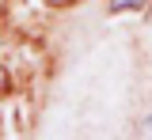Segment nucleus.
<instances>
[{
    "mask_svg": "<svg viewBox=\"0 0 152 140\" xmlns=\"http://www.w3.org/2000/svg\"><path fill=\"white\" fill-rule=\"evenodd\" d=\"M148 0H110V8L114 12H129V8H145Z\"/></svg>",
    "mask_w": 152,
    "mask_h": 140,
    "instance_id": "f257e3e1",
    "label": "nucleus"
},
{
    "mask_svg": "<svg viewBox=\"0 0 152 140\" xmlns=\"http://www.w3.org/2000/svg\"><path fill=\"white\" fill-rule=\"evenodd\" d=\"M145 133H152V118H148V121H145Z\"/></svg>",
    "mask_w": 152,
    "mask_h": 140,
    "instance_id": "f03ea898",
    "label": "nucleus"
},
{
    "mask_svg": "<svg viewBox=\"0 0 152 140\" xmlns=\"http://www.w3.org/2000/svg\"><path fill=\"white\" fill-rule=\"evenodd\" d=\"M50 4H69V0H50Z\"/></svg>",
    "mask_w": 152,
    "mask_h": 140,
    "instance_id": "7ed1b4c3",
    "label": "nucleus"
}]
</instances>
